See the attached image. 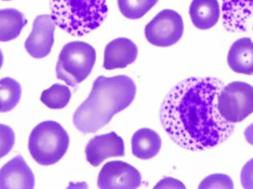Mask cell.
<instances>
[{"mask_svg":"<svg viewBox=\"0 0 253 189\" xmlns=\"http://www.w3.org/2000/svg\"><path fill=\"white\" fill-rule=\"evenodd\" d=\"M85 151L87 161L97 167L108 158L125 156V145L122 137L112 131L93 137L87 144Z\"/></svg>","mask_w":253,"mask_h":189,"instance_id":"10","label":"cell"},{"mask_svg":"<svg viewBox=\"0 0 253 189\" xmlns=\"http://www.w3.org/2000/svg\"><path fill=\"white\" fill-rule=\"evenodd\" d=\"M70 139L65 128L55 121L38 124L29 136V152L40 165H54L63 157L69 149Z\"/></svg>","mask_w":253,"mask_h":189,"instance_id":"4","label":"cell"},{"mask_svg":"<svg viewBox=\"0 0 253 189\" xmlns=\"http://www.w3.org/2000/svg\"><path fill=\"white\" fill-rule=\"evenodd\" d=\"M241 182L244 189H253V158L243 166L241 171Z\"/></svg>","mask_w":253,"mask_h":189,"instance_id":"23","label":"cell"},{"mask_svg":"<svg viewBox=\"0 0 253 189\" xmlns=\"http://www.w3.org/2000/svg\"><path fill=\"white\" fill-rule=\"evenodd\" d=\"M244 137L249 144L253 146V123L249 125L244 131Z\"/></svg>","mask_w":253,"mask_h":189,"instance_id":"25","label":"cell"},{"mask_svg":"<svg viewBox=\"0 0 253 189\" xmlns=\"http://www.w3.org/2000/svg\"><path fill=\"white\" fill-rule=\"evenodd\" d=\"M1 156L3 157L12 149L14 144V133L10 127L1 124Z\"/></svg>","mask_w":253,"mask_h":189,"instance_id":"22","label":"cell"},{"mask_svg":"<svg viewBox=\"0 0 253 189\" xmlns=\"http://www.w3.org/2000/svg\"><path fill=\"white\" fill-rule=\"evenodd\" d=\"M106 0H51V17L56 26L75 37L98 29L108 14Z\"/></svg>","mask_w":253,"mask_h":189,"instance_id":"3","label":"cell"},{"mask_svg":"<svg viewBox=\"0 0 253 189\" xmlns=\"http://www.w3.org/2000/svg\"><path fill=\"white\" fill-rule=\"evenodd\" d=\"M224 82L215 77H189L171 88L161 105L160 119L169 137L180 147L207 151L226 142L235 131L219 112Z\"/></svg>","mask_w":253,"mask_h":189,"instance_id":"1","label":"cell"},{"mask_svg":"<svg viewBox=\"0 0 253 189\" xmlns=\"http://www.w3.org/2000/svg\"><path fill=\"white\" fill-rule=\"evenodd\" d=\"M183 31L184 25L181 16L173 10L165 9L146 25L145 36L152 45L169 47L181 39Z\"/></svg>","mask_w":253,"mask_h":189,"instance_id":"7","label":"cell"},{"mask_svg":"<svg viewBox=\"0 0 253 189\" xmlns=\"http://www.w3.org/2000/svg\"><path fill=\"white\" fill-rule=\"evenodd\" d=\"M221 9L223 27L228 32H245L253 14V0H222Z\"/></svg>","mask_w":253,"mask_h":189,"instance_id":"13","label":"cell"},{"mask_svg":"<svg viewBox=\"0 0 253 189\" xmlns=\"http://www.w3.org/2000/svg\"><path fill=\"white\" fill-rule=\"evenodd\" d=\"M136 93L137 87L129 76H98L88 98L75 111L74 125L84 134L97 132L131 104Z\"/></svg>","mask_w":253,"mask_h":189,"instance_id":"2","label":"cell"},{"mask_svg":"<svg viewBox=\"0 0 253 189\" xmlns=\"http://www.w3.org/2000/svg\"><path fill=\"white\" fill-rule=\"evenodd\" d=\"M158 0H118L121 14L129 20H138L149 12Z\"/></svg>","mask_w":253,"mask_h":189,"instance_id":"20","label":"cell"},{"mask_svg":"<svg viewBox=\"0 0 253 189\" xmlns=\"http://www.w3.org/2000/svg\"><path fill=\"white\" fill-rule=\"evenodd\" d=\"M95 62L96 51L91 45L81 41L69 42L59 56L57 79L75 88L89 76Z\"/></svg>","mask_w":253,"mask_h":189,"instance_id":"5","label":"cell"},{"mask_svg":"<svg viewBox=\"0 0 253 189\" xmlns=\"http://www.w3.org/2000/svg\"><path fill=\"white\" fill-rule=\"evenodd\" d=\"M199 189H229L234 188L232 179L223 174H214L208 176L200 183Z\"/></svg>","mask_w":253,"mask_h":189,"instance_id":"21","label":"cell"},{"mask_svg":"<svg viewBox=\"0 0 253 189\" xmlns=\"http://www.w3.org/2000/svg\"><path fill=\"white\" fill-rule=\"evenodd\" d=\"M142 184L137 168L123 161H110L99 173L97 186L102 189H135Z\"/></svg>","mask_w":253,"mask_h":189,"instance_id":"8","label":"cell"},{"mask_svg":"<svg viewBox=\"0 0 253 189\" xmlns=\"http://www.w3.org/2000/svg\"><path fill=\"white\" fill-rule=\"evenodd\" d=\"M192 23L200 30L214 27L220 18V5L217 0H192L189 6Z\"/></svg>","mask_w":253,"mask_h":189,"instance_id":"15","label":"cell"},{"mask_svg":"<svg viewBox=\"0 0 253 189\" xmlns=\"http://www.w3.org/2000/svg\"><path fill=\"white\" fill-rule=\"evenodd\" d=\"M227 63L235 73L253 75V42L250 38L233 42L228 53Z\"/></svg>","mask_w":253,"mask_h":189,"instance_id":"14","label":"cell"},{"mask_svg":"<svg viewBox=\"0 0 253 189\" xmlns=\"http://www.w3.org/2000/svg\"><path fill=\"white\" fill-rule=\"evenodd\" d=\"M71 97L72 92L69 87L56 83L42 93L41 100L49 109H62L69 104Z\"/></svg>","mask_w":253,"mask_h":189,"instance_id":"19","label":"cell"},{"mask_svg":"<svg viewBox=\"0 0 253 189\" xmlns=\"http://www.w3.org/2000/svg\"><path fill=\"white\" fill-rule=\"evenodd\" d=\"M35 177L22 155L8 161L0 170V189H34Z\"/></svg>","mask_w":253,"mask_h":189,"instance_id":"11","label":"cell"},{"mask_svg":"<svg viewBox=\"0 0 253 189\" xmlns=\"http://www.w3.org/2000/svg\"><path fill=\"white\" fill-rule=\"evenodd\" d=\"M162 142L159 134L150 128H140L133 134L131 151L140 159H152L161 151Z\"/></svg>","mask_w":253,"mask_h":189,"instance_id":"16","label":"cell"},{"mask_svg":"<svg viewBox=\"0 0 253 189\" xmlns=\"http://www.w3.org/2000/svg\"><path fill=\"white\" fill-rule=\"evenodd\" d=\"M28 23L23 13L14 8L0 11V41L8 42L20 36Z\"/></svg>","mask_w":253,"mask_h":189,"instance_id":"17","label":"cell"},{"mask_svg":"<svg viewBox=\"0 0 253 189\" xmlns=\"http://www.w3.org/2000/svg\"><path fill=\"white\" fill-rule=\"evenodd\" d=\"M22 88L20 84L11 77H4L0 81L1 113H6L14 109L20 101Z\"/></svg>","mask_w":253,"mask_h":189,"instance_id":"18","label":"cell"},{"mask_svg":"<svg viewBox=\"0 0 253 189\" xmlns=\"http://www.w3.org/2000/svg\"><path fill=\"white\" fill-rule=\"evenodd\" d=\"M137 45L131 39L117 38L105 48L103 68L106 70L125 69L137 60Z\"/></svg>","mask_w":253,"mask_h":189,"instance_id":"12","label":"cell"},{"mask_svg":"<svg viewBox=\"0 0 253 189\" xmlns=\"http://www.w3.org/2000/svg\"><path fill=\"white\" fill-rule=\"evenodd\" d=\"M55 23L51 15L44 14L36 17L32 34L25 42L27 52L34 58L42 59L51 53L54 42Z\"/></svg>","mask_w":253,"mask_h":189,"instance_id":"9","label":"cell"},{"mask_svg":"<svg viewBox=\"0 0 253 189\" xmlns=\"http://www.w3.org/2000/svg\"><path fill=\"white\" fill-rule=\"evenodd\" d=\"M4 1H8V0H4Z\"/></svg>","mask_w":253,"mask_h":189,"instance_id":"26","label":"cell"},{"mask_svg":"<svg viewBox=\"0 0 253 189\" xmlns=\"http://www.w3.org/2000/svg\"><path fill=\"white\" fill-rule=\"evenodd\" d=\"M158 188H174V189H186L184 185L181 183V182L179 181V180H174V179L171 178V177H165V178L163 179L161 181H160L159 183H158L156 186H155V189H158Z\"/></svg>","mask_w":253,"mask_h":189,"instance_id":"24","label":"cell"},{"mask_svg":"<svg viewBox=\"0 0 253 189\" xmlns=\"http://www.w3.org/2000/svg\"><path fill=\"white\" fill-rule=\"evenodd\" d=\"M219 112L225 120L237 123L253 113V87L244 82L224 85L218 97Z\"/></svg>","mask_w":253,"mask_h":189,"instance_id":"6","label":"cell"}]
</instances>
